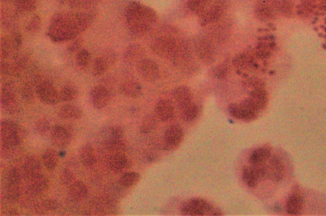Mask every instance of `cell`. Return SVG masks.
Masks as SVG:
<instances>
[{
	"label": "cell",
	"instance_id": "cell-34",
	"mask_svg": "<svg viewBox=\"0 0 326 216\" xmlns=\"http://www.w3.org/2000/svg\"><path fill=\"white\" fill-rule=\"evenodd\" d=\"M242 179L246 185L254 188L261 181L260 178L252 166H244L242 171Z\"/></svg>",
	"mask_w": 326,
	"mask_h": 216
},
{
	"label": "cell",
	"instance_id": "cell-41",
	"mask_svg": "<svg viewBox=\"0 0 326 216\" xmlns=\"http://www.w3.org/2000/svg\"><path fill=\"white\" fill-rule=\"evenodd\" d=\"M212 0H188V6L191 12L200 15L205 10Z\"/></svg>",
	"mask_w": 326,
	"mask_h": 216
},
{
	"label": "cell",
	"instance_id": "cell-54",
	"mask_svg": "<svg viewBox=\"0 0 326 216\" xmlns=\"http://www.w3.org/2000/svg\"><path fill=\"white\" fill-rule=\"evenodd\" d=\"M244 84L246 87L252 88V90L265 88V85H264L262 80L255 77L248 78V79H246L244 81Z\"/></svg>",
	"mask_w": 326,
	"mask_h": 216
},
{
	"label": "cell",
	"instance_id": "cell-17",
	"mask_svg": "<svg viewBox=\"0 0 326 216\" xmlns=\"http://www.w3.org/2000/svg\"><path fill=\"white\" fill-rule=\"evenodd\" d=\"M155 113L159 121L163 122H169L174 117L175 109L170 101L162 100L157 103Z\"/></svg>",
	"mask_w": 326,
	"mask_h": 216
},
{
	"label": "cell",
	"instance_id": "cell-21",
	"mask_svg": "<svg viewBox=\"0 0 326 216\" xmlns=\"http://www.w3.org/2000/svg\"><path fill=\"white\" fill-rule=\"evenodd\" d=\"M108 166L111 171L115 173H120L129 167L130 162L124 153H117L111 154L108 159Z\"/></svg>",
	"mask_w": 326,
	"mask_h": 216
},
{
	"label": "cell",
	"instance_id": "cell-9",
	"mask_svg": "<svg viewBox=\"0 0 326 216\" xmlns=\"http://www.w3.org/2000/svg\"><path fill=\"white\" fill-rule=\"evenodd\" d=\"M192 49L189 43L185 41H178L177 45L171 61L175 66L186 68L192 62Z\"/></svg>",
	"mask_w": 326,
	"mask_h": 216
},
{
	"label": "cell",
	"instance_id": "cell-23",
	"mask_svg": "<svg viewBox=\"0 0 326 216\" xmlns=\"http://www.w3.org/2000/svg\"><path fill=\"white\" fill-rule=\"evenodd\" d=\"M173 98L180 109L193 103V94L187 86L181 85L176 88L173 92Z\"/></svg>",
	"mask_w": 326,
	"mask_h": 216
},
{
	"label": "cell",
	"instance_id": "cell-31",
	"mask_svg": "<svg viewBox=\"0 0 326 216\" xmlns=\"http://www.w3.org/2000/svg\"><path fill=\"white\" fill-rule=\"evenodd\" d=\"M23 172L28 179L40 173L39 160L33 156H29L23 163Z\"/></svg>",
	"mask_w": 326,
	"mask_h": 216
},
{
	"label": "cell",
	"instance_id": "cell-5",
	"mask_svg": "<svg viewBox=\"0 0 326 216\" xmlns=\"http://www.w3.org/2000/svg\"><path fill=\"white\" fill-rule=\"evenodd\" d=\"M227 9L226 0H212L202 14L199 15L201 24L203 26L217 24L224 16Z\"/></svg>",
	"mask_w": 326,
	"mask_h": 216
},
{
	"label": "cell",
	"instance_id": "cell-50",
	"mask_svg": "<svg viewBox=\"0 0 326 216\" xmlns=\"http://www.w3.org/2000/svg\"><path fill=\"white\" fill-rule=\"evenodd\" d=\"M228 111L235 118L244 121V111L241 104H231L228 106Z\"/></svg>",
	"mask_w": 326,
	"mask_h": 216
},
{
	"label": "cell",
	"instance_id": "cell-57",
	"mask_svg": "<svg viewBox=\"0 0 326 216\" xmlns=\"http://www.w3.org/2000/svg\"><path fill=\"white\" fill-rule=\"evenodd\" d=\"M1 73L5 76H12V64L7 61V60H2L1 63Z\"/></svg>",
	"mask_w": 326,
	"mask_h": 216
},
{
	"label": "cell",
	"instance_id": "cell-44",
	"mask_svg": "<svg viewBox=\"0 0 326 216\" xmlns=\"http://www.w3.org/2000/svg\"><path fill=\"white\" fill-rule=\"evenodd\" d=\"M106 132H107V135H106L105 137V142L112 140L124 139V129L121 127H110Z\"/></svg>",
	"mask_w": 326,
	"mask_h": 216
},
{
	"label": "cell",
	"instance_id": "cell-8",
	"mask_svg": "<svg viewBox=\"0 0 326 216\" xmlns=\"http://www.w3.org/2000/svg\"><path fill=\"white\" fill-rule=\"evenodd\" d=\"M195 51L198 58L206 64L212 63L216 56L214 44L208 38L201 36L195 41Z\"/></svg>",
	"mask_w": 326,
	"mask_h": 216
},
{
	"label": "cell",
	"instance_id": "cell-35",
	"mask_svg": "<svg viewBox=\"0 0 326 216\" xmlns=\"http://www.w3.org/2000/svg\"><path fill=\"white\" fill-rule=\"evenodd\" d=\"M112 65L108 60L102 55L96 59L93 64V74L95 77H101L105 75L110 68Z\"/></svg>",
	"mask_w": 326,
	"mask_h": 216
},
{
	"label": "cell",
	"instance_id": "cell-12",
	"mask_svg": "<svg viewBox=\"0 0 326 216\" xmlns=\"http://www.w3.org/2000/svg\"><path fill=\"white\" fill-rule=\"evenodd\" d=\"M254 13L256 17L261 21H271L278 14L276 0H262L259 2L255 5Z\"/></svg>",
	"mask_w": 326,
	"mask_h": 216
},
{
	"label": "cell",
	"instance_id": "cell-19",
	"mask_svg": "<svg viewBox=\"0 0 326 216\" xmlns=\"http://www.w3.org/2000/svg\"><path fill=\"white\" fill-rule=\"evenodd\" d=\"M28 179L31 191L36 195H41L48 191L50 183L48 178L42 174H38Z\"/></svg>",
	"mask_w": 326,
	"mask_h": 216
},
{
	"label": "cell",
	"instance_id": "cell-24",
	"mask_svg": "<svg viewBox=\"0 0 326 216\" xmlns=\"http://www.w3.org/2000/svg\"><path fill=\"white\" fill-rule=\"evenodd\" d=\"M89 194V190L84 182L76 181L68 188L69 198L75 202H82L86 199Z\"/></svg>",
	"mask_w": 326,
	"mask_h": 216
},
{
	"label": "cell",
	"instance_id": "cell-56",
	"mask_svg": "<svg viewBox=\"0 0 326 216\" xmlns=\"http://www.w3.org/2000/svg\"><path fill=\"white\" fill-rule=\"evenodd\" d=\"M42 206L46 211H54L58 209L59 203L54 200H46L43 202Z\"/></svg>",
	"mask_w": 326,
	"mask_h": 216
},
{
	"label": "cell",
	"instance_id": "cell-4",
	"mask_svg": "<svg viewBox=\"0 0 326 216\" xmlns=\"http://www.w3.org/2000/svg\"><path fill=\"white\" fill-rule=\"evenodd\" d=\"M22 139L20 126L10 119H4L1 123V140L3 149L10 151L17 148Z\"/></svg>",
	"mask_w": 326,
	"mask_h": 216
},
{
	"label": "cell",
	"instance_id": "cell-11",
	"mask_svg": "<svg viewBox=\"0 0 326 216\" xmlns=\"http://www.w3.org/2000/svg\"><path fill=\"white\" fill-rule=\"evenodd\" d=\"M136 66L139 75L146 81L154 82L159 79V66L153 60L145 57L139 61Z\"/></svg>",
	"mask_w": 326,
	"mask_h": 216
},
{
	"label": "cell",
	"instance_id": "cell-13",
	"mask_svg": "<svg viewBox=\"0 0 326 216\" xmlns=\"http://www.w3.org/2000/svg\"><path fill=\"white\" fill-rule=\"evenodd\" d=\"M90 101L93 107L97 109H102L107 107L111 100V93L105 86H95L90 93Z\"/></svg>",
	"mask_w": 326,
	"mask_h": 216
},
{
	"label": "cell",
	"instance_id": "cell-25",
	"mask_svg": "<svg viewBox=\"0 0 326 216\" xmlns=\"http://www.w3.org/2000/svg\"><path fill=\"white\" fill-rule=\"evenodd\" d=\"M304 207V199L299 193L292 194L287 199L286 211L290 215H297L301 212Z\"/></svg>",
	"mask_w": 326,
	"mask_h": 216
},
{
	"label": "cell",
	"instance_id": "cell-1",
	"mask_svg": "<svg viewBox=\"0 0 326 216\" xmlns=\"http://www.w3.org/2000/svg\"><path fill=\"white\" fill-rule=\"evenodd\" d=\"M157 19L158 16L154 10L138 2H131L127 7L126 24L134 35H146L152 30Z\"/></svg>",
	"mask_w": 326,
	"mask_h": 216
},
{
	"label": "cell",
	"instance_id": "cell-6",
	"mask_svg": "<svg viewBox=\"0 0 326 216\" xmlns=\"http://www.w3.org/2000/svg\"><path fill=\"white\" fill-rule=\"evenodd\" d=\"M35 93L38 100L45 105H56L61 102L59 92L50 80H41L35 85Z\"/></svg>",
	"mask_w": 326,
	"mask_h": 216
},
{
	"label": "cell",
	"instance_id": "cell-42",
	"mask_svg": "<svg viewBox=\"0 0 326 216\" xmlns=\"http://www.w3.org/2000/svg\"><path fill=\"white\" fill-rule=\"evenodd\" d=\"M105 144L111 154L124 153L126 152L127 146L124 139L109 140L106 142Z\"/></svg>",
	"mask_w": 326,
	"mask_h": 216
},
{
	"label": "cell",
	"instance_id": "cell-43",
	"mask_svg": "<svg viewBox=\"0 0 326 216\" xmlns=\"http://www.w3.org/2000/svg\"><path fill=\"white\" fill-rule=\"evenodd\" d=\"M76 63L80 68L87 69L91 61V56L86 49H82L76 54Z\"/></svg>",
	"mask_w": 326,
	"mask_h": 216
},
{
	"label": "cell",
	"instance_id": "cell-38",
	"mask_svg": "<svg viewBox=\"0 0 326 216\" xmlns=\"http://www.w3.org/2000/svg\"><path fill=\"white\" fill-rule=\"evenodd\" d=\"M79 95V92L76 87L72 85H66L59 92V97L62 102H71L76 100Z\"/></svg>",
	"mask_w": 326,
	"mask_h": 216
},
{
	"label": "cell",
	"instance_id": "cell-20",
	"mask_svg": "<svg viewBox=\"0 0 326 216\" xmlns=\"http://www.w3.org/2000/svg\"><path fill=\"white\" fill-rule=\"evenodd\" d=\"M120 91L121 94L133 99L141 97L143 93L142 85L138 82L132 80H126L121 83Z\"/></svg>",
	"mask_w": 326,
	"mask_h": 216
},
{
	"label": "cell",
	"instance_id": "cell-55",
	"mask_svg": "<svg viewBox=\"0 0 326 216\" xmlns=\"http://www.w3.org/2000/svg\"><path fill=\"white\" fill-rule=\"evenodd\" d=\"M60 179L62 184L65 186H69L74 183V176L71 171L64 170L61 173Z\"/></svg>",
	"mask_w": 326,
	"mask_h": 216
},
{
	"label": "cell",
	"instance_id": "cell-7",
	"mask_svg": "<svg viewBox=\"0 0 326 216\" xmlns=\"http://www.w3.org/2000/svg\"><path fill=\"white\" fill-rule=\"evenodd\" d=\"M177 43L178 41L172 36H161L152 41L151 49L157 56L163 59H171Z\"/></svg>",
	"mask_w": 326,
	"mask_h": 216
},
{
	"label": "cell",
	"instance_id": "cell-18",
	"mask_svg": "<svg viewBox=\"0 0 326 216\" xmlns=\"http://www.w3.org/2000/svg\"><path fill=\"white\" fill-rule=\"evenodd\" d=\"M146 51L141 45L133 44L128 46L124 51L123 60L128 64H137L145 58Z\"/></svg>",
	"mask_w": 326,
	"mask_h": 216
},
{
	"label": "cell",
	"instance_id": "cell-49",
	"mask_svg": "<svg viewBox=\"0 0 326 216\" xmlns=\"http://www.w3.org/2000/svg\"><path fill=\"white\" fill-rule=\"evenodd\" d=\"M41 24H42V21H41V19L39 15H33L27 23V26H26V30L28 33H30L37 32L41 27Z\"/></svg>",
	"mask_w": 326,
	"mask_h": 216
},
{
	"label": "cell",
	"instance_id": "cell-32",
	"mask_svg": "<svg viewBox=\"0 0 326 216\" xmlns=\"http://www.w3.org/2000/svg\"><path fill=\"white\" fill-rule=\"evenodd\" d=\"M59 155L56 150L48 148L42 155V162L49 171H53L58 166Z\"/></svg>",
	"mask_w": 326,
	"mask_h": 216
},
{
	"label": "cell",
	"instance_id": "cell-2",
	"mask_svg": "<svg viewBox=\"0 0 326 216\" xmlns=\"http://www.w3.org/2000/svg\"><path fill=\"white\" fill-rule=\"evenodd\" d=\"M54 42L63 43L79 37L72 23L69 12H58L51 18L48 33Z\"/></svg>",
	"mask_w": 326,
	"mask_h": 216
},
{
	"label": "cell",
	"instance_id": "cell-53",
	"mask_svg": "<svg viewBox=\"0 0 326 216\" xmlns=\"http://www.w3.org/2000/svg\"><path fill=\"white\" fill-rule=\"evenodd\" d=\"M83 44H84V41H83L82 39L77 37L71 41V43L69 44L68 47H67V51L69 54H77L82 49Z\"/></svg>",
	"mask_w": 326,
	"mask_h": 216
},
{
	"label": "cell",
	"instance_id": "cell-47",
	"mask_svg": "<svg viewBox=\"0 0 326 216\" xmlns=\"http://www.w3.org/2000/svg\"><path fill=\"white\" fill-rule=\"evenodd\" d=\"M20 94L23 100L28 103H32L34 101L35 94L32 86L25 83L20 90Z\"/></svg>",
	"mask_w": 326,
	"mask_h": 216
},
{
	"label": "cell",
	"instance_id": "cell-52",
	"mask_svg": "<svg viewBox=\"0 0 326 216\" xmlns=\"http://www.w3.org/2000/svg\"><path fill=\"white\" fill-rule=\"evenodd\" d=\"M9 36L13 48H14L15 53H17V52L21 48L23 43L22 34L19 33V31H14Z\"/></svg>",
	"mask_w": 326,
	"mask_h": 216
},
{
	"label": "cell",
	"instance_id": "cell-29",
	"mask_svg": "<svg viewBox=\"0 0 326 216\" xmlns=\"http://www.w3.org/2000/svg\"><path fill=\"white\" fill-rule=\"evenodd\" d=\"M249 98L260 111L267 106L268 97L265 88L251 90Z\"/></svg>",
	"mask_w": 326,
	"mask_h": 216
},
{
	"label": "cell",
	"instance_id": "cell-45",
	"mask_svg": "<svg viewBox=\"0 0 326 216\" xmlns=\"http://www.w3.org/2000/svg\"><path fill=\"white\" fill-rule=\"evenodd\" d=\"M21 180V175L19 170L15 167L9 169L6 174L7 184H19Z\"/></svg>",
	"mask_w": 326,
	"mask_h": 216
},
{
	"label": "cell",
	"instance_id": "cell-59",
	"mask_svg": "<svg viewBox=\"0 0 326 216\" xmlns=\"http://www.w3.org/2000/svg\"><path fill=\"white\" fill-rule=\"evenodd\" d=\"M260 1H262V0H260Z\"/></svg>",
	"mask_w": 326,
	"mask_h": 216
},
{
	"label": "cell",
	"instance_id": "cell-26",
	"mask_svg": "<svg viewBox=\"0 0 326 216\" xmlns=\"http://www.w3.org/2000/svg\"><path fill=\"white\" fill-rule=\"evenodd\" d=\"M79 159L86 167H90L95 165L97 162V154L92 145L85 144L80 148Z\"/></svg>",
	"mask_w": 326,
	"mask_h": 216
},
{
	"label": "cell",
	"instance_id": "cell-30",
	"mask_svg": "<svg viewBox=\"0 0 326 216\" xmlns=\"http://www.w3.org/2000/svg\"><path fill=\"white\" fill-rule=\"evenodd\" d=\"M14 5L18 14H28L34 12L38 7L37 0H8Z\"/></svg>",
	"mask_w": 326,
	"mask_h": 216
},
{
	"label": "cell",
	"instance_id": "cell-22",
	"mask_svg": "<svg viewBox=\"0 0 326 216\" xmlns=\"http://www.w3.org/2000/svg\"><path fill=\"white\" fill-rule=\"evenodd\" d=\"M232 63L237 68L244 71H251L257 68L254 57L248 53H240L235 56Z\"/></svg>",
	"mask_w": 326,
	"mask_h": 216
},
{
	"label": "cell",
	"instance_id": "cell-14",
	"mask_svg": "<svg viewBox=\"0 0 326 216\" xmlns=\"http://www.w3.org/2000/svg\"><path fill=\"white\" fill-rule=\"evenodd\" d=\"M72 135L68 127L63 125H56L52 127L51 139L56 147L65 148L71 142Z\"/></svg>",
	"mask_w": 326,
	"mask_h": 216
},
{
	"label": "cell",
	"instance_id": "cell-15",
	"mask_svg": "<svg viewBox=\"0 0 326 216\" xmlns=\"http://www.w3.org/2000/svg\"><path fill=\"white\" fill-rule=\"evenodd\" d=\"M184 137V132L182 127L173 125L166 130L164 134L165 148L168 150L175 149L179 147Z\"/></svg>",
	"mask_w": 326,
	"mask_h": 216
},
{
	"label": "cell",
	"instance_id": "cell-16",
	"mask_svg": "<svg viewBox=\"0 0 326 216\" xmlns=\"http://www.w3.org/2000/svg\"><path fill=\"white\" fill-rule=\"evenodd\" d=\"M266 163L267 169V178L275 182H278L284 176V167L283 163L279 158L272 156Z\"/></svg>",
	"mask_w": 326,
	"mask_h": 216
},
{
	"label": "cell",
	"instance_id": "cell-37",
	"mask_svg": "<svg viewBox=\"0 0 326 216\" xmlns=\"http://www.w3.org/2000/svg\"><path fill=\"white\" fill-rule=\"evenodd\" d=\"M182 118L186 122H192L197 118L200 109L195 103H191L190 105L180 109Z\"/></svg>",
	"mask_w": 326,
	"mask_h": 216
},
{
	"label": "cell",
	"instance_id": "cell-36",
	"mask_svg": "<svg viewBox=\"0 0 326 216\" xmlns=\"http://www.w3.org/2000/svg\"><path fill=\"white\" fill-rule=\"evenodd\" d=\"M141 179V175L136 172H126L121 177L119 183L124 188H129L136 185Z\"/></svg>",
	"mask_w": 326,
	"mask_h": 216
},
{
	"label": "cell",
	"instance_id": "cell-40",
	"mask_svg": "<svg viewBox=\"0 0 326 216\" xmlns=\"http://www.w3.org/2000/svg\"><path fill=\"white\" fill-rule=\"evenodd\" d=\"M17 53L13 48L10 36H3L1 39V56L2 60H7L13 55V57Z\"/></svg>",
	"mask_w": 326,
	"mask_h": 216
},
{
	"label": "cell",
	"instance_id": "cell-39",
	"mask_svg": "<svg viewBox=\"0 0 326 216\" xmlns=\"http://www.w3.org/2000/svg\"><path fill=\"white\" fill-rule=\"evenodd\" d=\"M157 119L156 116L152 115V114H148L143 119L142 122L141 127H139V131L142 134H147L151 133L156 129L157 126Z\"/></svg>",
	"mask_w": 326,
	"mask_h": 216
},
{
	"label": "cell",
	"instance_id": "cell-27",
	"mask_svg": "<svg viewBox=\"0 0 326 216\" xmlns=\"http://www.w3.org/2000/svg\"><path fill=\"white\" fill-rule=\"evenodd\" d=\"M82 114L83 111L81 108L71 104L62 106L58 111V115L61 118L69 121H77L81 118Z\"/></svg>",
	"mask_w": 326,
	"mask_h": 216
},
{
	"label": "cell",
	"instance_id": "cell-3",
	"mask_svg": "<svg viewBox=\"0 0 326 216\" xmlns=\"http://www.w3.org/2000/svg\"><path fill=\"white\" fill-rule=\"evenodd\" d=\"M180 212L182 215L190 216L222 215L221 210L200 198H195L183 202L181 205Z\"/></svg>",
	"mask_w": 326,
	"mask_h": 216
},
{
	"label": "cell",
	"instance_id": "cell-33",
	"mask_svg": "<svg viewBox=\"0 0 326 216\" xmlns=\"http://www.w3.org/2000/svg\"><path fill=\"white\" fill-rule=\"evenodd\" d=\"M274 48H275V44H274L273 40L262 41L255 49V56L261 60L268 59L272 54Z\"/></svg>",
	"mask_w": 326,
	"mask_h": 216
},
{
	"label": "cell",
	"instance_id": "cell-48",
	"mask_svg": "<svg viewBox=\"0 0 326 216\" xmlns=\"http://www.w3.org/2000/svg\"><path fill=\"white\" fill-rule=\"evenodd\" d=\"M19 184H7L6 196L8 200L11 202H16L20 197Z\"/></svg>",
	"mask_w": 326,
	"mask_h": 216
},
{
	"label": "cell",
	"instance_id": "cell-51",
	"mask_svg": "<svg viewBox=\"0 0 326 216\" xmlns=\"http://www.w3.org/2000/svg\"><path fill=\"white\" fill-rule=\"evenodd\" d=\"M212 74L215 78L219 80L226 79L229 74V66L226 63L219 64L218 66L214 67Z\"/></svg>",
	"mask_w": 326,
	"mask_h": 216
},
{
	"label": "cell",
	"instance_id": "cell-58",
	"mask_svg": "<svg viewBox=\"0 0 326 216\" xmlns=\"http://www.w3.org/2000/svg\"><path fill=\"white\" fill-rule=\"evenodd\" d=\"M57 1H58L59 3V4H63V5L64 4L67 5L68 4L69 0H57Z\"/></svg>",
	"mask_w": 326,
	"mask_h": 216
},
{
	"label": "cell",
	"instance_id": "cell-10",
	"mask_svg": "<svg viewBox=\"0 0 326 216\" xmlns=\"http://www.w3.org/2000/svg\"><path fill=\"white\" fill-rule=\"evenodd\" d=\"M2 108L10 114L17 113L19 109V103L15 93L14 85L11 82L5 83L3 85L1 92Z\"/></svg>",
	"mask_w": 326,
	"mask_h": 216
},
{
	"label": "cell",
	"instance_id": "cell-28",
	"mask_svg": "<svg viewBox=\"0 0 326 216\" xmlns=\"http://www.w3.org/2000/svg\"><path fill=\"white\" fill-rule=\"evenodd\" d=\"M271 156V149L268 147L257 148L251 153L249 161L250 165H260L268 162Z\"/></svg>",
	"mask_w": 326,
	"mask_h": 216
},
{
	"label": "cell",
	"instance_id": "cell-46",
	"mask_svg": "<svg viewBox=\"0 0 326 216\" xmlns=\"http://www.w3.org/2000/svg\"><path fill=\"white\" fill-rule=\"evenodd\" d=\"M50 122L46 118H41L36 122L35 129L38 134L45 135L51 131Z\"/></svg>",
	"mask_w": 326,
	"mask_h": 216
}]
</instances>
